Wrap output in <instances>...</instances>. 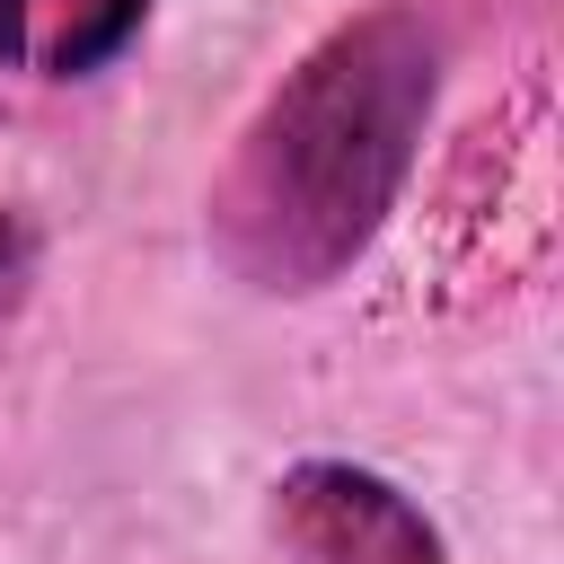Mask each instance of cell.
<instances>
[{
  "label": "cell",
  "mask_w": 564,
  "mask_h": 564,
  "mask_svg": "<svg viewBox=\"0 0 564 564\" xmlns=\"http://www.w3.org/2000/svg\"><path fill=\"white\" fill-rule=\"evenodd\" d=\"M441 35L414 0L326 26L238 132L212 185V256L256 291H326L352 273L414 176Z\"/></svg>",
  "instance_id": "6da1fadb"
},
{
  "label": "cell",
  "mask_w": 564,
  "mask_h": 564,
  "mask_svg": "<svg viewBox=\"0 0 564 564\" xmlns=\"http://www.w3.org/2000/svg\"><path fill=\"white\" fill-rule=\"evenodd\" d=\"M273 538L291 564H441V529L352 458H300L273 485Z\"/></svg>",
  "instance_id": "7a4b0ae2"
},
{
  "label": "cell",
  "mask_w": 564,
  "mask_h": 564,
  "mask_svg": "<svg viewBox=\"0 0 564 564\" xmlns=\"http://www.w3.org/2000/svg\"><path fill=\"white\" fill-rule=\"evenodd\" d=\"M150 0H0V62L26 79H88L141 35Z\"/></svg>",
  "instance_id": "3957f363"
}]
</instances>
